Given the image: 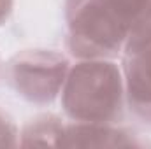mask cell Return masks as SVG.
Instances as JSON below:
<instances>
[{
  "instance_id": "277c9868",
  "label": "cell",
  "mask_w": 151,
  "mask_h": 149,
  "mask_svg": "<svg viewBox=\"0 0 151 149\" xmlns=\"http://www.w3.org/2000/svg\"><path fill=\"white\" fill-rule=\"evenodd\" d=\"M151 146L135 132L116 123H65L58 148H144Z\"/></svg>"
},
{
  "instance_id": "52a82bcc",
  "label": "cell",
  "mask_w": 151,
  "mask_h": 149,
  "mask_svg": "<svg viewBox=\"0 0 151 149\" xmlns=\"http://www.w3.org/2000/svg\"><path fill=\"white\" fill-rule=\"evenodd\" d=\"M150 44H151V4L130 25L123 54L134 53V51H137L141 47H146Z\"/></svg>"
},
{
  "instance_id": "5b68a950",
  "label": "cell",
  "mask_w": 151,
  "mask_h": 149,
  "mask_svg": "<svg viewBox=\"0 0 151 149\" xmlns=\"http://www.w3.org/2000/svg\"><path fill=\"white\" fill-rule=\"evenodd\" d=\"M125 100L134 117L151 126V44L123 54Z\"/></svg>"
},
{
  "instance_id": "7a4b0ae2",
  "label": "cell",
  "mask_w": 151,
  "mask_h": 149,
  "mask_svg": "<svg viewBox=\"0 0 151 149\" xmlns=\"http://www.w3.org/2000/svg\"><path fill=\"white\" fill-rule=\"evenodd\" d=\"M67 49L76 60H114L123 54L128 23L111 0H65Z\"/></svg>"
},
{
  "instance_id": "8992f818",
  "label": "cell",
  "mask_w": 151,
  "mask_h": 149,
  "mask_svg": "<svg viewBox=\"0 0 151 149\" xmlns=\"http://www.w3.org/2000/svg\"><path fill=\"white\" fill-rule=\"evenodd\" d=\"M65 123L55 114H40L30 119L19 132V146H53L58 148Z\"/></svg>"
},
{
  "instance_id": "ba28073f",
  "label": "cell",
  "mask_w": 151,
  "mask_h": 149,
  "mask_svg": "<svg viewBox=\"0 0 151 149\" xmlns=\"http://www.w3.org/2000/svg\"><path fill=\"white\" fill-rule=\"evenodd\" d=\"M14 146H19V130L14 119L0 109V148H14Z\"/></svg>"
},
{
  "instance_id": "9c48e42d",
  "label": "cell",
  "mask_w": 151,
  "mask_h": 149,
  "mask_svg": "<svg viewBox=\"0 0 151 149\" xmlns=\"http://www.w3.org/2000/svg\"><path fill=\"white\" fill-rule=\"evenodd\" d=\"M114 9L121 14V18L128 23V30L130 25L134 23V19L151 4V0H111Z\"/></svg>"
},
{
  "instance_id": "3957f363",
  "label": "cell",
  "mask_w": 151,
  "mask_h": 149,
  "mask_svg": "<svg viewBox=\"0 0 151 149\" xmlns=\"http://www.w3.org/2000/svg\"><path fill=\"white\" fill-rule=\"evenodd\" d=\"M70 69L69 58L53 49H27L7 63V79L12 90L34 105H51L60 98Z\"/></svg>"
},
{
  "instance_id": "6da1fadb",
  "label": "cell",
  "mask_w": 151,
  "mask_h": 149,
  "mask_svg": "<svg viewBox=\"0 0 151 149\" xmlns=\"http://www.w3.org/2000/svg\"><path fill=\"white\" fill-rule=\"evenodd\" d=\"M65 116L76 123H118L127 107L123 70L114 60H77L60 93Z\"/></svg>"
},
{
  "instance_id": "30bf717a",
  "label": "cell",
  "mask_w": 151,
  "mask_h": 149,
  "mask_svg": "<svg viewBox=\"0 0 151 149\" xmlns=\"http://www.w3.org/2000/svg\"><path fill=\"white\" fill-rule=\"evenodd\" d=\"M14 7V0H0V27L9 19Z\"/></svg>"
}]
</instances>
